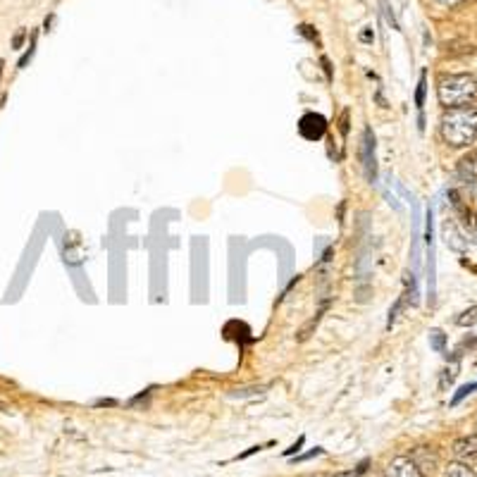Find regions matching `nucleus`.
Instances as JSON below:
<instances>
[{
  "label": "nucleus",
  "mask_w": 477,
  "mask_h": 477,
  "mask_svg": "<svg viewBox=\"0 0 477 477\" xmlns=\"http://www.w3.org/2000/svg\"><path fill=\"white\" fill-rule=\"evenodd\" d=\"M439 129H441V139L451 148H466L477 136V110L470 105L449 108V110L441 115Z\"/></svg>",
  "instance_id": "obj_1"
},
{
  "label": "nucleus",
  "mask_w": 477,
  "mask_h": 477,
  "mask_svg": "<svg viewBox=\"0 0 477 477\" xmlns=\"http://www.w3.org/2000/svg\"><path fill=\"white\" fill-rule=\"evenodd\" d=\"M444 477H477V475L473 473V468L466 466V463H451V466L446 468Z\"/></svg>",
  "instance_id": "obj_11"
},
{
  "label": "nucleus",
  "mask_w": 477,
  "mask_h": 477,
  "mask_svg": "<svg viewBox=\"0 0 477 477\" xmlns=\"http://www.w3.org/2000/svg\"><path fill=\"white\" fill-rule=\"evenodd\" d=\"M439 103L446 108H463L470 105L477 98V81L470 74H451L444 77L437 86Z\"/></svg>",
  "instance_id": "obj_2"
},
{
  "label": "nucleus",
  "mask_w": 477,
  "mask_h": 477,
  "mask_svg": "<svg viewBox=\"0 0 477 477\" xmlns=\"http://www.w3.org/2000/svg\"><path fill=\"white\" fill-rule=\"evenodd\" d=\"M303 441H305V439L301 437V439L296 441L294 446H291V449H286V451H284V456H294V454H298V451H301V446H303Z\"/></svg>",
  "instance_id": "obj_23"
},
{
  "label": "nucleus",
  "mask_w": 477,
  "mask_h": 477,
  "mask_svg": "<svg viewBox=\"0 0 477 477\" xmlns=\"http://www.w3.org/2000/svg\"><path fill=\"white\" fill-rule=\"evenodd\" d=\"M377 143H374V134L370 127H365L363 132V141H360V160H363V172L367 182L377 179V153H374Z\"/></svg>",
  "instance_id": "obj_3"
},
{
  "label": "nucleus",
  "mask_w": 477,
  "mask_h": 477,
  "mask_svg": "<svg viewBox=\"0 0 477 477\" xmlns=\"http://www.w3.org/2000/svg\"><path fill=\"white\" fill-rule=\"evenodd\" d=\"M263 389H265V387H258V389H256V387H253V389H241V392H236V394H234V397H253V394H256V392H258V394H261Z\"/></svg>",
  "instance_id": "obj_24"
},
{
  "label": "nucleus",
  "mask_w": 477,
  "mask_h": 477,
  "mask_svg": "<svg viewBox=\"0 0 477 477\" xmlns=\"http://www.w3.org/2000/svg\"><path fill=\"white\" fill-rule=\"evenodd\" d=\"M36 38H38V33L33 31V33H31V43H29V51H26L24 56L19 58V63H17V67H19V70H22V67H26V63H29V60L33 58V51H36Z\"/></svg>",
  "instance_id": "obj_17"
},
{
  "label": "nucleus",
  "mask_w": 477,
  "mask_h": 477,
  "mask_svg": "<svg viewBox=\"0 0 477 477\" xmlns=\"http://www.w3.org/2000/svg\"><path fill=\"white\" fill-rule=\"evenodd\" d=\"M360 41H363V43H372V41H374V31L370 29V26H367V29L360 33Z\"/></svg>",
  "instance_id": "obj_22"
},
{
  "label": "nucleus",
  "mask_w": 477,
  "mask_h": 477,
  "mask_svg": "<svg viewBox=\"0 0 477 477\" xmlns=\"http://www.w3.org/2000/svg\"><path fill=\"white\" fill-rule=\"evenodd\" d=\"M334 477H360L358 473H353V470H349V473H337Z\"/></svg>",
  "instance_id": "obj_28"
},
{
  "label": "nucleus",
  "mask_w": 477,
  "mask_h": 477,
  "mask_svg": "<svg viewBox=\"0 0 477 477\" xmlns=\"http://www.w3.org/2000/svg\"><path fill=\"white\" fill-rule=\"evenodd\" d=\"M401 308H404V298H399V301H397V305H394V308L389 310V323H387V327H392L394 323H397V318H399Z\"/></svg>",
  "instance_id": "obj_19"
},
{
  "label": "nucleus",
  "mask_w": 477,
  "mask_h": 477,
  "mask_svg": "<svg viewBox=\"0 0 477 477\" xmlns=\"http://www.w3.org/2000/svg\"><path fill=\"white\" fill-rule=\"evenodd\" d=\"M298 33H301L303 38H308L310 43H315V46H320V36H318V31L313 29L310 24H298V29H296Z\"/></svg>",
  "instance_id": "obj_16"
},
{
  "label": "nucleus",
  "mask_w": 477,
  "mask_h": 477,
  "mask_svg": "<svg viewBox=\"0 0 477 477\" xmlns=\"http://www.w3.org/2000/svg\"><path fill=\"white\" fill-rule=\"evenodd\" d=\"M456 174H458V179L463 184H475L477 182V151H470L466 158H461Z\"/></svg>",
  "instance_id": "obj_8"
},
{
  "label": "nucleus",
  "mask_w": 477,
  "mask_h": 477,
  "mask_svg": "<svg viewBox=\"0 0 477 477\" xmlns=\"http://www.w3.org/2000/svg\"><path fill=\"white\" fill-rule=\"evenodd\" d=\"M425 91H427V77L425 72L420 74V81H418V91H415V108L422 112V108H425Z\"/></svg>",
  "instance_id": "obj_12"
},
{
  "label": "nucleus",
  "mask_w": 477,
  "mask_h": 477,
  "mask_svg": "<svg viewBox=\"0 0 477 477\" xmlns=\"http://www.w3.org/2000/svg\"><path fill=\"white\" fill-rule=\"evenodd\" d=\"M456 370H458V367H456V365H451V367H446V370L441 372V379H439V389H446V387H451V384H454L456 374H458V372H456Z\"/></svg>",
  "instance_id": "obj_15"
},
{
  "label": "nucleus",
  "mask_w": 477,
  "mask_h": 477,
  "mask_svg": "<svg viewBox=\"0 0 477 477\" xmlns=\"http://www.w3.org/2000/svg\"><path fill=\"white\" fill-rule=\"evenodd\" d=\"M325 308H327V303H323V308H320V310L315 313V318H310L308 323H305V325L301 327V330H298V334H296V339H298V342H305V339L310 337V334H313V330H315V327H318V323H320V318H323Z\"/></svg>",
  "instance_id": "obj_10"
},
{
  "label": "nucleus",
  "mask_w": 477,
  "mask_h": 477,
  "mask_svg": "<svg viewBox=\"0 0 477 477\" xmlns=\"http://www.w3.org/2000/svg\"><path fill=\"white\" fill-rule=\"evenodd\" d=\"M382 5H384V15H387V22L392 24V29H399V22H397V19H394V12H392V8H389V3H387V0H384V3H382Z\"/></svg>",
  "instance_id": "obj_20"
},
{
  "label": "nucleus",
  "mask_w": 477,
  "mask_h": 477,
  "mask_svg": "<svg viewBox=\"0 0 477 477\" xmlns=\"http://www.w3.org/2000/svg\"><path fill=\"white\" fill-rule=\"evenodd\" d=\"M298 132H301L303 139L320 141L327 132V120L318 112H305L301 122H298Z\"/></svg>",
  "instance_id": "obj_4"
},
{
  "label": "nucleus",
  "mask_w": 477,
  "mask_h": 477,
  "mask_svg": "<svg viewBox=\"0 0 477 477\" xmlns=\"http://www.w3.org/2000/svg\"><path fill=\"white\" fill-rule=\"evenodd\" d=\"M0 74H3V60H0Z\"/></svg>",
  "instance_id": "obj_31"
},
{
  "label": "nucleus",
  "mask_w": 477,
  "mask_h": 477,
  "mask_svg": "<svg viewBox=\"0 0 477 477\" xmlns=\"http://www.w3.org/2000/svg\"><path fill=\"white\" fill-rule=\"evenodd\" d=\"M24 36H26V31H24V29L15 33V38H12V48H15V51H19V48H22V43H24Z\"/></svg>",
  "instance_id": "obj_21"
},
{
  "label": "nucleus",
  "mask_w": 477,
  "mask_h": 477,
  "mask_svg": "<svg viewBox=\"0 0 477 477\" xmlns=\"http://www.w3.org/2000/svg\"><path fill=\"white\" fill-rule=\"evenodd\" d=\"M475 389H477V382H473V384H466V387H461V389H458V394H456V397L451 399V404H454V406H456V404H461V401L466 399L468 394H473Z\"/></svg>",
  "instance_id": "obj_18"
},
{
  "label": "nucleus",
  "mask_w": 477,
  "mask_h": 477,
  "mask_svg": "<svg viewBox=\"0 0 477 477\" xmlns=\"http://www.w3.org/2000/svg\"><path fill=\"white\" fill-rule=\"evenodd\" d=\"M320 454H323V449H320V446H315V451H308V454L298 456L296 461H308V458H313V456H320Z\"/></svg>",
  "instance_id": "obj_26"
},
{
  "label": "nucleus",
  "mask_w": 477,
  "mask_h": 477,
  "mask_svg": "<svg viewBox=\"0 0 477 477\" xmlns=\"http://www.w3.org/2000/svg\"><path fill=\"white\" fill-rule=\"evenodd\" d=\"M454 456L458 458V463H477V434H468V437H461L454 441Z\"/></svg>",
  "instance_id": "obj_6"
},
{
  "label": "nucleus",
  "mask_w": 477,
  "mask_h": 477,
  "mask_svg": "<svg viewBox=\"0 0 477 477\" xmlns=\"http://www.w3.org/2000/svg\"><path fill=\"white\" fill-rule=\"evenodd\" d=\"M387 477H425L413 463L411 456H397L387 466Z\"/></svg>",
  "instance_id": "obj_7"
},
{
  "label": "nucleus",
  "mask_w": 477,
  "mask_h": 477,
  "mask_svg": "<svg viewBox=\"0 0 477 477\" xmlns=\"http://www.w3.org/2000/svg\"><path fill=\"white\" fill-rule=\"evenodd\" d=\"M320 63H323V70H325V74H327V81H332V67H330V60H327L325 56L320 58Z\"/></svg>",
  "instance_id": "obj_25"
},
{
  "label": "nucleus",
  "mask_w": 477,
  "mask_h": 477,
  "mask_svg": "<svg viewBox=\"0 0 477 477\" xmlns=\"http://www.w3.org/2000/svg\"><path fill=\"white\" fill-rule=\"evenodd\" d=\"M475 206H477V187H475Z\"/></svg>",
  "instance_id": "obj_30"
},
{
  "label": "nucleus",
  "mask_w": 477,
  "mask_h": 477,
  "mask_svg": "<svg viewBox=\"0 0 477 477\" xmlns=\"http://www.w3.org/2000/svg\"><path fill=\"white\" fill-rule=\"evenodd\" d=\"M439 3H441V5H458L461 0H439Z\"/></svg>",
  "instance_id": "obj_29"
},
{
  "label": "nucleus",
  "mask_w": 477,
  "mask_h": 477,
  "mask_svg": "<svg viewBox=\"0 0 477 477\" xmlns=\"http://www.w3.org/2000/svg\"><path fill=\"white\" fill-rule=\"evenodd\" d=\"M411 458H413V463L418 466V470L425 477L427 475H434V470H437V466H439V456H437V451H434L432 446H418V449H413Z\"/></svg>",
  "instance_id": "obj_5"
},
{
  "label": "nucleus",
  "mask_w": 477,
  "mask_h": 477,
  "mask_svg": "<svg viewBox=\"0 0 477 477\" xmlns=\"http://www.w3.org/2000/svg\"><path fill=\"white\" fill-rule=\"evenodd\" d=\"M475 323H477V305H473V308H468V310H463L461 318L456 320V325H458V327H473Z\"/></svg>",
  "instance_id": "obj_13"
},
{
  "label": "nucleus",
  "mask_w": 477,
  "mask_h": 477,
  "mask_svg": "<svg viewBox=\"0 0 477 477\" xmlns=\"http://www.w3.org/2000/svg\"><path fill=\"white\" fill-rule=\"evenodd\" d=\"M429 344H432V349H434V351L444 353V344H446L444 332H441V330H432V332H429Z\"/></svg>",
  "instance_id": "obj_14"
},
{
  "label": "nucleus",
  "mask_w": 477,
  "mask_h": 477,
  "mask_svg": "<svg viewBox=\"0 0 477 477\" xmlns=\"http://www.w3.org/2000/svg\"><path fill=\"white\" fill-rule=\"evenodd\" d=\"M444 234H446V243L449 246H451L454 251H463L466 248V238H463V234L458 231V227H456V224L451 222V220H446L444 222Z\"/></svg>",
  "instance_id": "obj_9"
},
{
  "label": "nucleus",
  "mask_w": 477,
  "mask_h": 477,
  "mask_svg": "<svg viewBox=\"0 0 477 477\" xmlns=\"http://www.w3.org/2000/svg\"><path fill=\"white\" fill-rule=\"evenodd\" d=\"M349 132V112L344 110V115H342V134H346Z\"/></svg>",
  "instance_id": "obj_27"
}]
</instances>
